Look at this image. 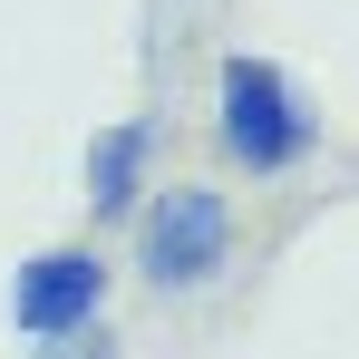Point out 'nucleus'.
<instances>
[{
  "mask_svg": "<svg viewBox=\"0 0 359 359\" xmlns=\"http://www.w3.org/2000/svg\"><path fill=\"white\" fill-rule=\"evenodd\" d=\"M214 146H224L252 184H282V175H301V165L320 156V117H311V97L292 88L282 59L233 49V59L214 68Z\"/></svg>",
  "mask_w": 359,
  "mask_h": 359,
  "instance_id": "1",
  "label": "nucleus"
},
{
  "mask_svg": "<svg viewBox=\"0 0 359 359\" xmlns=\"http://www.w3.org/2000/svg\"><path fill=\"white\" fill-rule=\"evenodd\" d=\"M233 272V194L204 175L184 184H146V204H136V282L146 292H214Z\"/></svg>",
  "mask_w": 359,
  "mask_h": 359,
  "instance_id": "2",
  "label": "nucleus"
},
{
  "mask_svg": "<svg viewBox=\"0 0 359 359\" xmlns=\"http://www.w3.org/2000/svg\"><path fill=\"white\" fill-rule=\"evenodd\" d=\"M107 282H117V262L97 252V243H49V252H29L20 272H10V330L39 350V340H68V330H88V320H107Z\"/></svg>",
  "mask_w": 359,
  "mask_h": 359,
  "instance_id": "3",
  "label": "nucleus"
},
{
  "mask_svg": "<svg viewBox=\"0 0 359 359\" xmlns=\"http://www.w3.org/2000/svg\"><path fill=\"white\" fill-rule=\"evenodd\" d=\"M146 165H156V126L146 117L97 126V146H88V214H97V224L136 214V204H146Z\"/></svg>",
  "mask_w": 359,
  "mask_h": 359,
  "instance_id": "4",
  "label": "nucleus"
},
{
  "mask_svg": "<svg viewBox=\"0 0 359 359\" xmlns=\"http://www.w3.org/2000/svg\"><path fill=\"white\" fill-rule=\"evenodd\" d=\"M29 359H117V330H107V320H88V330H68V340H39Z\"/></svg>",
  "mask_w": 359,
  "mask_h": 359,
  "instance_id": "5",
  "label": "nucleus"
}]
</instances>
